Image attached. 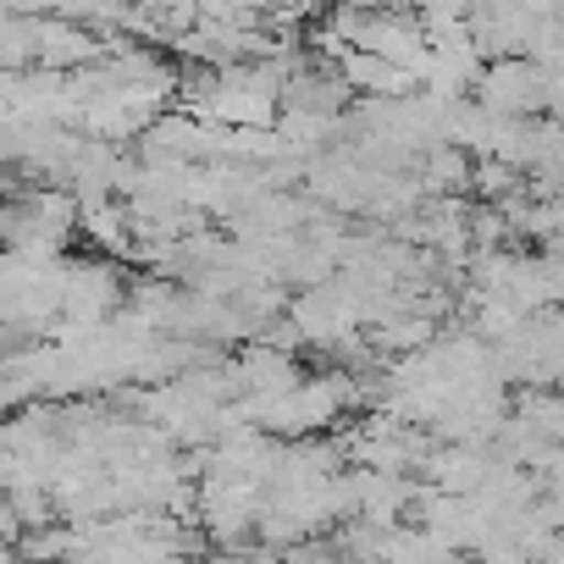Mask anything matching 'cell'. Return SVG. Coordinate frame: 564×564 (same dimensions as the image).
I'll return each mask as SVG.
<instances>
[{
	"label": "cell",
	"mask_w": 564,
	"mask_h": 564,
	"mask_svg": "<svg viewBox=\"0 0 564 564\" xmlns=\"http://www.w3.org/2000/svg\"><path fill=\"white\" fill-rule=\"evenodd\" d=\"M476 106L509 122H531L536 111H547V73L531 56L514 62H487L481 84H476Z\"/></svg>",
	"instance_id": "3957f363"
},
{
	"label": "cell",
	"mask_w": 564,
	"mask_h": 564,
	"mask_svg": "<svg viewBox=\"0 0 564 564\" xmlns=\"http://www.w3.org/2000/svg\"><path fill=\"white\" fill-rule=\"evenodd\" d=\"M421 183H426V199L476 194V155H465L459 144H437L421 155Z\"/></svg>",
	"instance_id": "8992f818"
},
{
	"label": "cell",
	"mask_w": 564,
	"mask_h": 564,
	"mask_svg": "<svg viewBox=\"0 0 564 564\" xmlns=\"http://www.w3.org/2000/svg\"><path fill=\"white\" fill-rule=\"evenodd\" d=\"M84 232V205L67 183H34L7 199V249H62Z\"/></svg>",
	"instance_id": "6da1fadb"
},
{
	"label": "cell",
	"mask_w": 564,
	"mask_h": 564,
	"mask_svg": "<svg viewBox=\"0 0 564 564\" xmlns=\"http://www.w3.org/2000/svg\"><path fill=\"white\" fill-rule=\"evenodd\" d=\"M338 73H344V84H349L355 95H366V100H415V95H421V78H415L410 67L382 62V56H366V51L344 56Z\"/></svg>",
	"instance_id": "5b68a950"
},
{
	"label": "cell",
	"mask_w": 564,
	"mask_h": 564,
	"mask_svg": "<svg viewBox=\"0 0 564 564\" xmlns=\"http://www.w3.org/2000/svg\"><path fill=\"white\" fill-rule=\"evenodd\" d=\"M448 558H454V553H448L426 525H415V520L393 525L388 542H382V553H377V564H448Z\"/></svg>",
	"instance_id": "52a82bcc"
},
{
	"label": "cell",
	"mask_w": 564,
	"mask_h": 564,
	"mask_svg": "<svg viewBox=\"0 0 564 564\" xmlns=\"http://www.w3.org/2000/svg\"><path fill=\"white\" fill-rule=\"evenodd\" d=\"M227 366H232L238 399H282V393H294V388L305 382L300 360L282 355V349H271V344H243Z\"/></svg>",
	"instance_id": "277c9868"
},
{
	"label": "cell",
	"mask_w": 564,
	"mask_h": 564,
	"mask_svg": "<svg viewBox=\"0 0 564 564\" xmlns=\"http://www.w3.org/2000/svg\"><path fill=\"white\" fill-rule=\"evenodd\" d=\"M128 300H133V289H128V276L117 271V260H73V271H67V311H62L51 344L122 322Z\"/></svg>",
	"instance_id": "7a4b0ae2"
},
{
	"label": "cell",
	"mask_w": 564,
	"mask_h": 564,
	"mask_svg": "<svg viewBox=\"0 0 564 564\" xmlns=\"http://www.w3.org/2000/svg\"><path fill=\"white\" fill-rule=\"evenodd\" d=\"M448 564H481V558H470V553H454V558H448Z\"/></svg>",
	"instance_id": "9c48e42d"
},
{
	"label": "cell",
	"mask_w": 564,
	"mask_h": 564,
	"mask_svg": "<svg viewBox=\"0 0 564 564\" xmlns=\"http://www.w3.org/2000/svg\"><path fill=\"white\" fill-rule=\"evenodd\" d=\"M210 564H282V553H271V547H260V542H249V547H232V553H216Z\"/></svg>",
	"instance_id": "ba28073f"
}]
</instances>
